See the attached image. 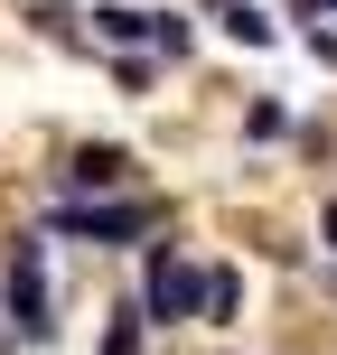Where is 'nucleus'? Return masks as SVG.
I'll list each match as a JSON object with an SVG mask.
<instances>
[{"label": "nucleus", "mask_w": 337, "mask_h": 355, "mask_svg": "<svg viewBox=\"0 0 337 355\" xmlns=\"http://www.w3.org/2000/svg\"><path fill=\"white\" fill-rule=\"evenodd\" d=\"M56 234H75V243H141L150 206H56Z\"/></svg>", "instance_id": "f257e3e1"}, {"label": "nucleus", "mask_w": 337, "mask_h": 355, "mask_svg": "<svg viewBox=\"0 0 337 355\" xmlns=\"http://www.w3.org/2000/svg\"><path fill=\"white\" fill-rule=\"evenodd\" d=\"M197 290H206V271H188L169 243L150 252V318H197Z\"/></svg>", "instance_id": "f03ea898"}, {"label": "nucleus", "mask_w": 337, "mask_h": 355, "mask_svg": "<svg viewBox=\"0 0 337 355\" xmlns=\"http://www.w3.org/2000/svg\"><path fill=\"white\" fill-rule=\"evenodd\" d=\"M10 318L28 327V337H47V327H56V318H47V271H38V243L10 252Z\"/></svg>", "instance_id": "7ed1b4c3"}, {"label": "nucleus", "mask_w": 337, "mask_h": 355, "mask_svg": "<svg viewBox=\"0 0 337 355\" xmlns=\"http://www.w3.org/2000/svg\"><path fill=\"white\" fill-rule=\"evenodd\" d=\"M56 178H66L75 196H94V187H122V178H131V150H113V141H94V150H75V159L56 168Z\"/></svg>", "instance_id": "20e7f679"}, {"label": "nucleus", "mask_w": 337, "mask_h": 355, "mask_svg": "<svg viewBox=\"0 0 337 355\" xmlns=\"http://www.w3.org/2000/svg\"><path fill=\"white\" fill-rule=\"evenodd\" d=\"M234 309H244V281H234V271H206V290H197V318H206V327H234Z\"/></svg>", "instance_id": "39448f33"}, {"label": "nucleus", "mask_w": 337, "mask_h": 355, "mask_svg": "<svg viewBox=\"0 0 337 355\" xmlns=\"http://www.w3.org/2000/svg\"><path fill=\"white\" fill-rule=\"evenodd\" d=\"M225 37H234V47H272V19L253 10V0H234V10H225Z\"/></svg>", "instance_id": "423d86ee"}, {"label": "nucleus", "mask_w": 337, "mask_h": 355, "mask_svg": "<svg viewBox=\"0 0 337 355\" xmlns=\"http://www.w3.org/2000/svg\"><path fill=\"white\" fill-rule=\"evenodd\" d=\"M94 28H104L113 47H131V37H150V10H122V0H113V10H94Z\"/></svg>", "instance_id": "0eeeda50"}, {"label": "nucleus", "mask_w": 337, "mask_h": 355, "mask_svg": "<svg viewBox=\"0 0 337 355\" xmlns=\"http://www.w3.org/2000/svg\"><path fill=\"white\" fill-rule=\"evenodd\" d=\"M150 47H160V56H188V19H169V10H150Z\"/></svg>", "instance_id": "6e6552de"}, {"label": "nucleus", "mask_w": 337, "mask_h": 355, "mask_svg": "<svg viewBox=\"0 0 337 355\" xmlns=\"http://www.w3.org/2000/svg\"><path fill=\"white\" fill-rule=\"evenodd\" d=\"M104 355H141V309H122V318H113V337H104Z\"/></svg>", "instance_id": "1a4fd4ad"}, {"label": "nucleus", "mask_w": 337, "mask_h": 355, "mask_svg": "<svg viewBox=\"0 0 337 355\" xmlns=\"http://www.w3.org/2000/svg\"><path fill=\"white\" fill-rule=\"evenodd\" d=\"M309 56H319V66H337V28H319V19H309Z\"/></svg>", "instance_id": "9d476101"}, {"label": "nucleus", "mask_w": 337, "mask_h": 355, "mask_svg": "<svg viewBox=\"0 0 337 355\" xmlns=\"http://www.w3.org/2000/svg\"><path fill=\"white\" fill-rule=\"evenodd\" d=\"M319 234H328V252H337V206H328V215H319Z\"/></svg>", "instance_id": "9b49d317"}]
</instances>
